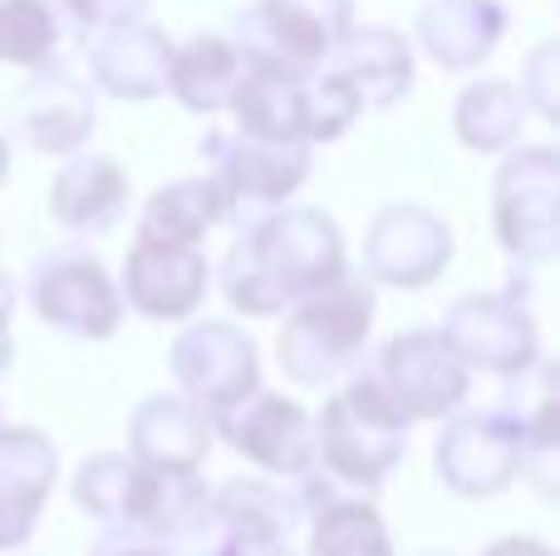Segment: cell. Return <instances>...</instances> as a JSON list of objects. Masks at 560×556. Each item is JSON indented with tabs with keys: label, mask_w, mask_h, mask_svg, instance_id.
Returning a JSON list of instances; mask_svg holds the SVG:
<instances>
[{
	"label": "cell",
	"mask_w": 560,
	"mask_h": 556,
	"mask_svg": "<svg viewBox=\"0 0 560 556\" xmlns=\"http://www.w3.org/2000/svg\"><path fill=\"white\" fill-rule=\"evenodd\" d=\"M404 414L388 404L369 364L315 414V468L349 493H374L408 453Z\"/></svg>",
	"instance_id": "1"
},
{
	"label": "cell",
	"mask_w": 560,
	"mask_h": 556,
	"mask_svg": "<svg viewBox=\"0 0 560 556\" xmlns=\"http://www.w3.org/2000/svg\"><path fill=\"white\" fill-rule=\"evenodd\" d=\"M374 311L378 301L364 276H345L315 296H300L290 305V321L276 335V360L285 380L300 390H325L339 374H349L364 360Z\"/></svg>",
	"instance_id": "2"
},
{
	"label": "cell",
	"mask_w": 560,
	"mask_h": 556,
	"mask_svg": "<svg viewBox=\"0 0 560 556\" xmlns=\"http://www.w3.org/2000/svg\"><path fill=\"white\" fill-rule=\"evenodd\" d=\"M202 158L212 163L207 173L222 187V227H236V232L266 222L276 207H285L310 183V143H280V138L212 128L202 138Z\"/></svg>",
	"instance_id": "3"
},
{
	"label": "cell",
	"mask_w": 560,
	"mask_h": 556,
	"mask_svg": "<svg viewBox=\"0 0 560 556\" xmlns=\"http://www.w3.org/2000/svg\"><path fill=\"white\" fill-rule=\"evenodd\" d=\"M556 197L560 153L551 143L506 148L492 177V232L516 266L556 262Z\"/></svg>",
	"instance_id": "4"
},
{
	"label": "cell",
	"mask_w": 560,
	"mask_h": 556,
	"mask_svg": "<svg viewBox=\"0 0 560 556\" xmlns=\"http://www.w3.org/2000/svg\"><path fill=\"white\" fill-rule=\"evenodd\" d=\"M246 246L261 262V271L271 276V286L285 296L290 305L300 296H315L325 286L345 281L349 276V252H345V232L329 212L319 207H276L266 222L246 227Z\"/></svg>",
	"instance_id": "5"
},
{
	"label": "cell",
	"mask_w": 560,
	"mask_h": 556,
	"mask_svg": "<svg viewBox=\"0 0 560 556\" xmlns=\"http://www.w3.org/2000/svg\"><path fill=\"white\" fill-rule=\"evenodd\" d=\"M30 305L49 331L74 340H108L124 325V296L89 246H55L30 266Z\"/></svg>",
	"instance_id": "6"
},
{
	"label": "cell",
	"mask_w": 560,
	"mask_h": 556,
	"mask_svg": "<svg viewBox=\"0 0 560 556\" xmlns=\"http://www.w3.org/2000/svg\"><path fill=\"white\" fill-rule=\"evenodd\" d=\"M369 374L378 390L388 394L404 424H433L463 409L467 390H472V370L463 355L447 345L443 331H404L374 355Z\"/></svg>",
	"instance_id": "7"
},
{
	"label": "cell",
	"mask_w": 560,
	"mask_h": 556,
	"mask_svg": "<svg viewBox=\"0 0 560 556\" xmlns=\"http://www.w3.org/2000/svg\"><path fill=\"white\" fill-rule=\"evenodd\" d=\"M522 414L516 409H453L433 439V468L457 498H497L516 483Z\"/></svg>",
	"instance_id": "8"
},
{
	"label": "cell",
	"mask_w": 560,
	"mask_h": 556,
	"mask_svg": "<svg viewBox=\"0 0 560 556\" xmlns=\"http://www.w3.org/2000/svg\"><path fill=\"white\" fill-rule=\"evenodd\" d=\"M167 370L177 380V394L192 399L202 414H222L261 390V355L246 331L232 321H192L177 331L167 350Z\"/></svg>",
	"instance_id": "9"
},
{
	"label": "cell",
	"mask_w": 560,
	"mask_h": 556,
	"mask_svg": "<svg viewBox=\"0 0 560 556\" xmlns=\"http://www.w3.org/2000/svg\"><path fill=\"white\" fill-rule=\"evenodd\" d=\"M443 335L467 370L497 374V380H526L541 364V331L526 301L506 291H472L453 301Z\"/></svg>",
	"instance_id": "10"
},
{
	"label": "cell",
	"mask_w": 560,
	"mask_h": 556,
	"mask_svg": "<svg viewBox=\"0 0 560 556\" xmlns=\"http://www.w3.org/2000/svg\"><path fill=\"white\" fill-rule=\"evenodd\" d=\"M453 266V227L423 202H388L364 232V281L423 291Z\"/></svg>",
	"instance_id": "11"
},
{
	"label": "cell",
	"mask_w": 560,
	"mask_h": 556,
	"mask_svg": "<svg viewBox=\"0 0 560 556\" xmlns=\"http://www.w3.org/2000/svg\"><path fill=\"white\" fill-rule=\"evenodd\" d=\"M212 433L271 478L295 483L300 473L315 468V419L305 414V404L285 399V394H246L242 404L212 414Z\"/></svg>",
	"instance_id": "12"
},
{
	"label": "cell",
	"mask_w": 560,
	"mask_h": 556,
	"mask_svg": "<svg viewBox=\"0 0 560 556\" xmlns=\"http://www.w3.org/2000/svg\"><path fill=\"white\" fill-rule=\"evenodd\" d=\"M207 291H212V266H207L202 246H177V242H148L138 236L124 256V276H118V296L128 311L143 321H192L202 311Z\"/></svg>",
	"instance_id": "13"
},
{
	"label": "cell",
	"mask_w": 560,
	"mask_h": 556,
	"mask_svg": "<svg viewBox=\"0 0 560 556\" xmlns=\"http://www.w3.org/2000/svg\"><path fill=\"white\" fill-rule=\"evenodd\" d=\"M300 508L310 522L305 556H398L384 528V512L369 502V493H349L319 468L295 478Z\"/></svg>",
	"instance_id": "14"
},
{
	"label": "cell",
	"mask_w": 560,
	"mask_h": 556,
	"mask_svg": "<svg viewBox=\"0 0 560 556\" xmlns=\"http://www.w3.org/2000/svg\"><path fill=\"white\" fill-rule=\"evenodd\" d=\"M59 478V453L30 424H0V552H15L35 537Z\"/></svg>",
	"instance_id": "15"
},
{
	"label": "cell",
	"mask_w": 560,
	"mask_h": 556,
	"mask_svg": "<svg viewBox=\"0 0 560 556\" xmlns=\"http://www.w3.org/2000/svg\"><path fill=\"white\" fill-rule=\"evenodd\" d=\"M232 45L242 49L246 69L271 74H315L329 59L335 39L290 0H256L232 20Z\"/></svg>",
	"instance_id": "16"
},
{
	"label": "cell",
	"mask_w": 560,
	"mask_h": 556,
	"mask_svg": "<svg viewBox=\"0 0 560 556\" xmlns=\"http://www.w3.org/2000/svg\"><path fill=\"white\" fill-rule=\"evenodd\" d=\"M167 69H173V39H167V30L148 25V20L98 30L94 49H89L94 89H104L108 99H124V104L163 99Z\"/></svg>",
	"instance_id": "17"
},
{
	"label": "cell",
	"mask_w": 560,
	"mask_h": 556,
	"mask_svg": "<svg viewBox=\"0 0 560 556\" xmlns=\"http://www.w3.org/2000/svg\"><path fill=\"white\" fill-rule=\"evenodd\" d=\"M212 414L183 394H153L128 414V459L158 473H197L212 453Z\"/></svg>",
	"instance_id": "18"
},
{
	"label": "cell",
	"mask_w": 560,
	"mask_h": 556,
	"mask_svg": "<svg viewBox=\"0 0 560 556\" xmlns=\"http://www.w3.org/2000/svg\"><path fill=\"white\" fill-rule=\"evenodd\" d=\"M15 134L25 138L35 153L45 158H69L94 138L98 128V108H94V94L84 84L65 74V69H45L35 74L15 99Z\"/></svg>",
	"instance_id": "19"
},
{
	"label": "cell",
	"mask_w": 560,
	"mask_h": 556,
	"mask_svg": "<svg viewBox=\"0 0 560 556\" xmlns=\"http://www.w3.org/2000/svg\"><path fill=\"white\" fill-rule=\"evenodd\" d=\"M128 212V173L108 153H69L49 183V217L74 236H104Z\"/></svg>",
	"instance_id": "20"
},
{
	"label": "cell",
	"mask_w": 560,
	"mask_h": 556,
	"mask_svg": "<svg viewBox=\"0 0 560 556\" xmlns=\"http://www.w3.org/2000/svg\"><path fill=\"white\" fill-rule=\"evenodd\" d=\"M364 108H394L413 89V45L388 25H349L325 59Z\"/></svg>",
	"instance_id": "21"
},
{
	"label": "cell",
	"mask_w": 560,
	"mask_h": 556,
	"mask_svg": "<svg viewBox=\"0 0 560 556\" xmlns=\"http://www.w3.org/2000/svg\"><path fill=\"white\" fill-rule=\"evenodd\" d=\"M89 39L69 0H0V65L30 69H65L74 49Z\"/></svg>",
	"instance_id": "22"
},
{
	"label": "cell",
	"mask_w": 560,
	"mask_h": 556,
	"mask_svg": "<svg viewBox=\"0 0 560 556\" xmlns=\"http://www.w3.org/2000/svg\"><path fill=\"white\" fill-rule=\"evenodd\" d=\"M506 35L502 0H428L418 10L413 39L443 69H477Z\"/></svg>",
	"instance_id": "23"
},
{
	"label": "cell",
	"mask_w": 560,
	"mask_h": 556,
	"mask_svg": "<svg viewBox=\"0 0 560 556\" xmlns=\"http://www.w3.org/2000/svg\"><path fill=\"white\" fill-rule=\"evenodd\" d=\"M305 522L300 493L271 478H232L212 493V532L232 542H290Z\"/></svg>",
	"instance_id": "24"
},
{
	"label": "cell",
	"mask_w": 560,
	"mask_h": 556,
	"mask_svg": "<svg viewBox=\"0 0 560 556\" xmlns=\"http://www.w3.org/2000/svg\"><path fill=\"white\" fill-rule=\"evenodd\" d=\"M246 65L232 35H192L173 45V69H167V94L187 108V114L217 118L226 114L236 84H242Z\"/></svg>",
	"instance_id": "25"
},
{
	"label": "cell",
	"mask_w": 560,
	"mask_h": 556,
	"mask_svg": "<svg viewBox=\"0 0 560 556\" xmlns=\"http://www.w3.org/2000/svg\"><path fill=\"white\" fill-rule=\"evenodd\" d=\"M232 128L252 138H280V143H305V74H271V69H246L236 84Z\"/></svg>",
	"instance_id": "26"
},
{
	"label": "cell",
	"mask_w": 560,
	"mask_h": 556,
	"mask_svg": "<svg viewBox=\"0 0 560 556\" xmlns=\"http://www.w3.org/2000/svg\"><path fill=\"white\" fill-rule=\"evenodd\" d=\"M226 207H222V187L212 173L202 177H177V183L158 187L138 212V236L148 242H177V246H197L212 227H222Z\"/></svg>",
	"instance_id": "27"
},
{
	"label": "cell",
	"mask_w": 560,
	"mask_h": 556,
	"mask_svg": "<svg viewBox=\"0 0 560 556\" xmlns=\"http://www.w3.org/2000/svg\"><path fill=\"white\" fill-rule=\"evenodd\" d=\"M532 108L522 104L512 79H477L453 104V134L472 153H506L522 138V124Z\"/></svg>",
	"instance_id": "28"
},
{
	"label": "cell",
	"mask_w": 560,
	"mask_h": 556,
	"mask_svg": "<svg viewBox=\"0 0 560 556\" xmlns=\"http://www.w3.org/2000/svg\"><path fill=\"white\" fill-rule=\"evenodd\" d=\"M148 493V468L128 453H94L74 473V502L98 522H138Z\"/></svg>",
	"instance_id": "29"
},
{
	"label": "cell",
	"mask_w": 560,
	"mask_h": 556,
	"mask_svg": "<svg viewBox=\"0 0 560 556\" xmlns=\"http://www.w3.org/2000/svg\"><path fill=\"white\" fill-rule=\"evenodd\" d=\"M359 114H364V104H359V94L345 84V74H335L329 65L305 74V143L310 148L345 138Z\"/></svg>",
	"instance_id": "30"
},
{
	"label": "cell",
	"mask_w": 560,
	"mask_h": 556,
	"mask_svg": "<svg viewBox=\"0 0 560 556\" xmlns=\"http://www.w3.org/2000/svg\"><path fill=\"white\" fill-rule=\"evenodd\" d=\"M217 281H222V296L232 311L252 315V321H271V315H285L290 301L271 286V276L261 271V262L252 256V246H246V236L236 232L232 252L222 256V271H217Z\"/></svg>",
	"instance_id": "31"
},
{
	"label": "cell",
	"mask_w": 560,
	"mask_h": 556,
	"mask_svg": "<svg viewBox=\"0 0 560 556\" xmlns=\"http://www.w3.org/2000/svg\"><path fill=\"white\" fill-rule=\"evenodd\" d=\"M556 394H551V374L546 390L536 399L532 414H522V459H516V478H526L541 498H556V478H560V439H556Z\"/></svg>",
	"instance_id": "32"
},
{
	"label": "cell",
	"mask_w": 560,
	"mask_h": 556,
	"mask_svg": "<svg viewBox=\"0 0 560 556\" xmlns=\"http://www.w3.org/2000/svg\"><path fill=\"white\" fill-rule=\"evenodd\" d=\"M556 84H560V45L556 39H546V45H536L532 55L522 59V104L536 108V114L546 118V124H556L560 108H556Z\"/></svg>",
	"instance_id": "33"
},
{
	"label": "cell",
	"mask_w": 560,
	"mask_h": 556,
	"mask_svg": "<svg viewBox=\"0 0 560 556\" xmlns=\"http://www.w3.org/2000/svg\"><path fill=\"white\" fill-rule=\"evenodd\" d=\"M89 556H177V547L133 522H104V532L89 542Z\"/></svg>",
	"instance_id": "34"
},
{
	"label": "cell",
	"mask_w": 560,
	"mask_h": 556,
	"mask_svg": "<svg viewBox=\"0 0 560 556\" xmlns=\"http://www.w3.org/2000/svg\"><path fill=\"white\" fill-rule=\"evenodd\" d=\"M153 0H69V10L79 15L84 30H108V25H128V20H143V10Z\"/></svg>",
	"instance_id": "35"
},
{
	"label": "cell",
	"mask_w": 560,
	"mask_h": 556,
	"mask_svg": "<svg viewBox=\"0 0 560 556\" xmlns=\"http://www.w3.org/2000/svg\"><path fill=\"white\" fill-rule=\"evenodd\" d=\"M290 5H300L310 20H315L319 30H325L329 39H345V30L354 25V0H290Z\"/></svg>",
	"instance_id": "36"
},
{
	"label": "cell",
	"mask_w": 560,
	"mask_h": 556,
	"mask_svg": "<svg viewBox=\"0 0 560 556\" xmlns=\"http://www.w3.org/2000/svg\"><path fill=\"white\" fill-rule=\"evenodd\" d=\"M10 321H15V281L0 271V374L15 360V335H10Z\"/></svg>",
	"instance_id": "37"
},
{
	"label": "cell",
	"mask_w": 560,
	"mask_h": 556,
	"mask_svg": "<svg viewBox=\"0 0 560 556\" xmlns=\"http://www.w3.org/2000/svg\"><path fill=\"white\" fill-rule=\"evenodd\" d=\"M482 556H556V552L536 537H502V542H492Z\"/></svg>",
	"instance_id": "38"
},
{
	"label": "cell",
	"mask_w": 560,
	"mask_h": 556,
	"mask_svg": "<svg viewBox=\"0 0 560 556\" xmlns=\"http://www.w3.org/2000/svg\"><path fill=\"white\" fill-rule=\"evenodd\" d=\"M187 556H246V552H242V542L222 537V532H207L202 542H192V552Z\"/></svg>",
	"instance_id": "39"
},
{
	"label": "cell",
	"mask_w": 560,
	"mask_h": 556,
	"mask_svg": "<svg viewBox=\"0 0 560 556\" xmlns=\"http://www.w3.org/2000/svg\"><path fill=\"white\" fill-rule=\"evenodd\" d=\"M246 556H295L290 552V542H242Z\"/></svg>",
	"instance_id": "40"
},
{
	"label": "cell",
	"mask_w": 560,
	"mask_h": 556,
	"mask_svg": "<svg viewBox=\"0 0 560 556\" xmlns=\"http://www.w3.org/2000/svg\"><path fill=\"white\" fill-rule=\"evenodd\" d=\"M5 177H10V143L0 138V183H5Z\"/></svg>",
	"instance_id": "41"
},
{
	"label": "cell",
	"mask_w": 560,
	"mask_h": 556,
	"mask_svg": "<svg viewBox=\"0 0 560 556\" xmlns=\"http://www.w3.org/2000/svg\"><path fill=\"white\" fill-rule=\"evenodd\" d=\"M418 556H453V552H418Z\"/></svg>",
	"instance_id": "42"
}]
</instances>
